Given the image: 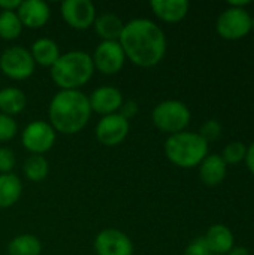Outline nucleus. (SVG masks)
<instances>
[{
	"label": "nucleus",
	"mask_w": 254,
	"mask_h": 255,
	"mask_svg": "<svg viewBox=\"0 0 254 255\" xmlns=\"http://www.w3.org/2000/svg\"><path fill=\"white\" fill-rule=\"evenodd\" d=\"M118 42L126 60L144 69L157 66L163 60L168 48L163 30L147 18H135L124 22Z\"/></svg>",
	"instance_id": "nucleus-1"
},
{
	"label": "nucleus",
	"mask_w": 254,
	"mask_h": 255,
	"mask_svg": "<svg viewBox=\"0 0 254 255\" xmlns=\"http://www.w3.org/2000/svg\"><path fill=\"white\" fill-rule=\"evenodd\" d=\"M88 96L81 90H60L54 94L48 108V118L55 133L76 134L91 117Z\"/></svg>",
	"instance_id": "nucleus-2"
},
{
	"label": "nucleus",
	"mask_w": 254,
	"mask_h": 255,
	"mask_svg": "<svg viewBox=\"0 0 254 255\" xmlns=\"http://www.w3.org/2000/svg\"><path fill=\"white\" fill-rule=\"evenodd\" d=\"M52 82L60 90H79L94 73L91 55L84 51H69L58 57L49 69Z\"/></svg>",
	"instance_id": "nucleus-3"
},
{
	"label": "nucleus",
	"mask_w": 254,
	"mask_h": 255,
	"mask_svg": "<svg viewBox=\"0 0 254 255\" xmlns=\"http://www.w3.org/2000/svg\"><path fill=\"white\" fill-rule=\"evenodd\" d=\"M166 158L183 169H192L202 163L208 155V143L201 137L199 133L181 131L171 134L165 142Z\"/></svg>",
	"instance_id": "nucleus-4"
},
{
	"label": "nucleus",
	"mask_w": 254,
	"mask_h": 255,
	"mask_svg": "<svg viewBox=\"0 0 254 255\" xmlns=\"http://www.w3.org/2000/svg\"><path fill=\"white\" fill-rule=\"evenodd\" d=\"M190 109L180 100H163L151 112V120L156 128L163 133L177 134L187 128L190 124Z\"/></svg>",
	"instance_id": "nucleus-5"
},
{
	"label": "nucleus",
	"mask_w": 254,
	"mask_h": 255,
	"mask_svg": "<svg viewBox=\"0 0 254 255\" xmlns=\"http://www.w3.org/2000/svg\"><path fill=\"white\" fill-rule=\"evenodd\" d=\"M36 69V63L28 49L15 45L6 48L0 54V70L4 76L13 81L28 79Z\"/></svg>",
	"instance_id": "nucleus-6"
},
{
	"label": "nucleus",
	"mask_w": 254,
	"mask_h": 255,
	"mask_svg": "<svg viewBox=\"0 0 254 255\" xmlns=\"http://www.w3.org/2000/svg\"><path fill=\"white\" fill-rule=\"evenodd\" d=\"M217 33L226 40H240L252 31V16L247 9L228 7L217 18Z\"/></svg>",
	"instance_id": "nucleus-7"
},
{
	"label": "nucleus",
	"mask_w": 254,
	"mask_h": 255,
	"mask_svg": "<svg viewBox=\"0 0 254 255\" xmlns=\"http://www.w3.org/2000/svg\"><path fill=\"white\" fill-rule=\"evenodd\" d=\"M55 139L57 133L48 121H31L21 131V143L30 154L43 155L54 146Z\"/></svg>",
	"instance_id": "nucleus-8"
},
{
	"label": "nucleus",
	"mask_w": 254,
	"mask_h": 255,
	"mask_svg": "<svg viewBox=\"0 0 254 255\" xmlns=\"http://www.w3.org/2000/svg\"><path fill=\"white\" fill-rule=\"evenodd\" d=\"M91 60L94 70L102 75H117L124 67L126 55L118 40H102L96 46Z\"/></svg>",
	"instance_id": "nucleus-9"
},
{
	"label": "nucleus",
	"mask_w": 254,
	"mask_h": 255,
	"mask_svg": "<svg viewBox=\"0 0 254 255\" xmlns=\"http://www.w3.org/2000/svg\"><path fill=\"white\" fill-rule=\"evenodd\" d=\"M64 22L75 30H87L93 27L97 13L90 0H64L60 6Z\"/></svg>",
	"instance_id": "nucleus-10"
},
{
	"label": "nucleus",
	"mask_w": 254,
	"mask_h": 255,
	"mask_svg": "<svg viewBox=\"0 0 254 255\" xmlns=\"http://www.w3.org/2000/svg\"><path fill=\"white\" fill-rule=\"evenodd\" d=\"M130 123L123 115L111 114L106 117H102L96 126V137L97 140L105 146H117L120 145L129 134Z\"/></svg>",
	"instance_id": "nucleus-11"
},
{
	"label": "nucleus",
	"mask_w": 254,
	"mask_h": 255,
	"mask_svg": "<svg viewBox=\"0 0 254 255\" xmlns=\"http://www.w3.org/2000/svg\"><path fill=\"white\" fill-rule=\"evenodd\" d=\"M96 255H133V242L121 230L105 229L94 239Z\"/></svg>",
	"instance_id": "nucleus-12"
},
{
	"label": "nucleus",
	"mask_w": 254,
	"mask_h": 255,
	"mask_svg": "<svg viewBox=\"0 0 254 255\" xmlns=\"http://www.w3.org/2000/svg\"><path fill=\"white\" fill-rule=\"evenodd\" d=\"M88 103H90L91 112L106 117V115L120 112L124 103V99H123V93L117 87L103 85V87L96 88L88 96Z\"/></svg>",
	"instance_id": "nucleus-13"
},
{
	"label": "nucleus",
	"mask_w": 254,
	"mask_h": 255,
	"mask_svg": "<svg viewBox=\"0 0 254 255\" xmlns=\"http://www.w3.org/2000/svg\"><path fill=\"white\" fill-rule=\"evenodd\" d=\"M16 15L22 27L36 30L42 28L51 18V9L43 0H25L19 3Z\"/></svg>",
	"instance_id": "nucleus-14"
},
{
	"label": "nucleus",
	"mask_w": 254,
	"mask_h": 255,
	"mask_svg": "<svg viewBox=\"0 0 254 255\" xmlns=\"http://www.w3.org/2000/svg\"><path fill=\"white\" fill-rule=\"evenodd\" d=\"M150 7L160 21L175 24L186 18L190 3L187 0H153Z\"/></svg>",
	"instance_id": "nucleus-15"
},
{
	"label": "nucleus",
	"mask_w": 254,
	"mask_h": 255,
	"mask_svg": "<svg viewBox=\"0 0 254 255\" xmlns=\"http://www.w3.org/2000/svg\"><path fill=\"white\" fill-rule=\"evenodd\" d=\"M228 164L219 154H208L199 164L201 181L208 187H216L222 184L226 178Z\"/></svg>",
	"instance_id": "nucleus-16"
},
{
	"label": "nucleus",
	"mask_w": 254,
	"mask_h": 255,
	"mask_svg": "<svg viewBox=\"0 0 254 255\" xmlns=\"http://www.w3.org/2000/svg\"><path fill=\"white\" fill-rule=\"evenodd\" d=\"M204 238L211 254L214 255H226L235 247V238L232 230L223 224L211 226Z\"/></svg>",
	"instance_id": "nucleus-17"
},
{
	"label": "nucleus",
	"mask_w": 254,
	"mask_h": 255,
	"mask_svg": "<svg viewBox=\"0 0 254 255\" xmlns=\"http://www.w3.org/2000/svg\"><path fill=\"white\" fill-rule=\"evenodd\" d=\"M30 54L34 60L36 64L42 66V67H52L54 63L58 60V57L61 55L58 45L49 39V37H39L36 39L31 46H30Z\"/></svg>",
	"instance_id": "nucleus-18"
},
{
	"label": "nucleus",
	"mask_w": 254,
	"mask_h": 255,
	"mask_svg": "<svg viewBox=\"0 0 254 255\" xmlns=\"http://www.w3.org/2000/svg\"><path fill=\"white\" fill-rule=\"evenodd\" d=\"M93 27L102 40H118L124 28V21L115 13L106 12L96 18Z\"/></svg>",
	"instance_id": "nucleus-19"
},
{
	"label": "nucleus",
	"mask_w": 254,
	"mask_h": 255,
	"mask_svg": "<svg viewBox=\"0 0 254 255\" xmlns=\"http://www.w3.org/2000/svg\"><path fill=\"white\" fill-rule=\"evenodd\" d=\"M27 106L25 93L16 87H6L0 90V114L15 117Z\"/></svg>",
	"instance_id": "nucleus-20"
},
{
	"label": "nucleus",
	"mask_w": 254,
	"mask_h": 255,
	"mask_svg": "<svg viewBox=\"0 0 254 255\" xmlns=\"http://www.w3.org/2000/svg\"><path fill=\"white\" fill-rule=\"evenodd\" d=\"M22 194V182L15 173L0 175V209L12 208Z\"/></svg>",
	"instance_id": "nucleus-21"
},
{
	"label": "nucleus",
	"mask_w": 254,
	"mask_h": 255,
	"mask_svg": "<svg viewBox=\"0 0 254 255\" xmlns=\"http://www.w3.org/2000/svg\"><path fill=\"white\" fill-rule=\"evenodd\" d=\"M42 244L34 235H18L7 244L9 255H40Z\"/></svg>",
	"instance_id": "nucleus-22"
},
{
	"label": "nucleus",
	"mask_w": 254,
	"mask_h": 255,
	"mask_svg": "<svg viewBox=\"0 0 254 255\" xmlns=\"http://www.w3.org/2000/svg\"><path fill=\"white\" fill-rule=\"evenodd\" d=\"M22 172L30 182H42L49 173V163L43 155L30 154L24 161Z\"/></svg>",
	"instance_id": "nucleus-23"
},
{
	"label": "nucleus",
	"mask_w": 254,
	"mask_h": 255,
	"mask_svg": "<svg viewBox=\"0 0 254 255\" xmlns=\"http://www.w3.org/2000/svg\"><path fill=\"white\" fill-rule=\"evenodd\" d=\"M22 24L13 10L0 12V37L3 40H15L22 33Z\"/></svg>",
	"instance_id": "nucleus-24"
},
{
	"label": "nucleus",
	"mask_w": 254,
	"mask_h": 255,
	"mask_svg": "<svg viewBox=\"0 0 254 255\" xmlns=\"http://www.w3.org/2000/svg\"><path fill=\"white\" fill-rule=\"evenodd\" d=\"M247 146L243 142H231L225 146L222 158L226 164H238L246 160Z\"/></svg>",
	"instance_id": "nucleus-25"
},
{
	"label": "nucleus",
	"mask_w": 254,
	"mask_h": 255,
	"mask_svg": "<svg viewBox=\"0 0 254 255\" xmlns=\"http://www.w3.org/2000/svg\"><path fill=\"white\" fill-rule=\"evenodd\" d=\"M18 133V124L13 117L0 114V142L12 140Z\"/></svg>",
	"instance_id": "nucleus-26"
},
{
	"label": "nucleus",
	"mask_w": 254,
	"mask_h": 255,
	"mask_svg": "<svg viewBox=\"0 0 254 255\" xmlns=\"http://www.w3.org/2000/svg\"><path fill=\"white\" fill-rule=\"evenodd\" d=\"M201 137L210 145L211 142L217 140L222 134V124L217 120H208L207 123L202 124L201 130H199Z\"/></svg>",
	"instance_id": "nucleus-27"
},
{
	"label": "nucleus",
	"mask_w": 254,
	"mask_h": 255,
	"mask_svg": "<svg viewBox=\"0 0 254 255\" xmlns=\"http://www.w3.org/2000/svg\"><path fill=\"white\" fill-rule=\"evenodd\" d=\"M15 163V152L7 146H0V175L12 173Z\"/></svg>",
	"instance_id": "nucleus-28"
},
{
	"label": "nucleus",
	"mask_w": 254,
	"mask_h": 255,
	"mask_svg": "<svg viewBox=\"0 0 254 255\" xmlns=\"http://www.w3.org/2000/svg\"><path fill=\"white\" fill-rule=\"evenodd\" d=\"M184 255H211V251L207 245L205 238H196L193 239L184 250Z\"/></svg>",
	"instance_id": "nucleus-29"
},
{
	"label": "nucleus",
	"mask_w": 254,
	"mask_h": 255,
	"mask_svg": "<svg viewBox=\"0 0 254 255\" xmlns=\"http://www.w3.org/2000/svg\"><path fill=\"white\" fill-rule=\"evenodd\" d=\"M136 112H138V105L135 103V102H124L123 103V106H121V109H120V115H123L126 120H130L132 117H135L136 115Z\"/></svg>",
	"instance_id": "nucleus-30"
},
{
	"label": "nucleus",
	"mask_w": 254,
	"mask_h": 255,
	"mask_svg": "<svg viewBox=\"0 0 254 255\" xmlns=\"http://www.w3.org/2000/svg\"><path fill=\"white\" fill-rule=\"evenodd\" d=\"M21 0H0V12L3 10H13L16 12V9L19 7Z\"/></svg>",
	"instance_id": "nucleus-31"
},
{
	"label": "nucleus",
	"mask_w": 254,
	"mask_h": 255,
	"mask_svg": "<svg viewBox=\"0 0 254 255\" xmlns=\"http://www.w3.org/2000/svg\"><path fill=\"white\" fill-rule=\"evenodd\" d=\"M246 163L249 170L254 175V140L250 143V146L247 148V154H246Z\"/></svg>",
	"instance_id": "nucleus-32"
},
{
	"label": "nucleus",
	"mask_w": 254,
	"mask_h": 255,
	"mask_svg": "<svg viewBox=\"0 0 254 255\" xmlns=\"http://www.w3.org/2000/svg\"><path fill=\"white\" fill-rule=\"evenodd\" d=\"M252 1L250 0H231L229 1V6L231 7H241V9H246Z\"/></svg>",
	"instance_id": "nucleus-33"
},
{
	"label": "nucleus",
	"mask_w": 254,
	"mask_h": 255,
	"mask_svg": "<svg viewBox=\"0 0 254 255\" xmlns=\"http://www.w3.org/2000/svg\"><path fill=\"white\" fill-rule=\"evenodd\" d=\"M226 255H250L249 254V250L244 248V247H234L229 253Z\"/></svg>",
	"instance_id": "nucleus-34"
},
{
	"label": "nucleus",
	"mask_w": 254,
	"mask_h": 255,
	"mask_svg": "<svg viewBox=\"0 0 254 255\" xmlns=\"http://www.w3.org/2000/svg\"><path fill=\"white\" fill-rule=\"evenodd\" d=\"M252 30H253V31H254V16H253V18H252Z\"/></svg>",
	"instance_id": "nucleus-35"
},
{
	"label": "nucleus",
	"mask_w": 254,
	"mask_h": 255,
	"mask_svg": "<svg viewBox=\"0 0 254 255\" xmlns=\"http://www.w3.org/2000/svg\"><path fill=\"white\" fill-rule=\"evenodd\" d=\"M211 255H214V254H211Z\"/></svg>",
	"instance_id": "nucleus-36"
}]
</instances>
